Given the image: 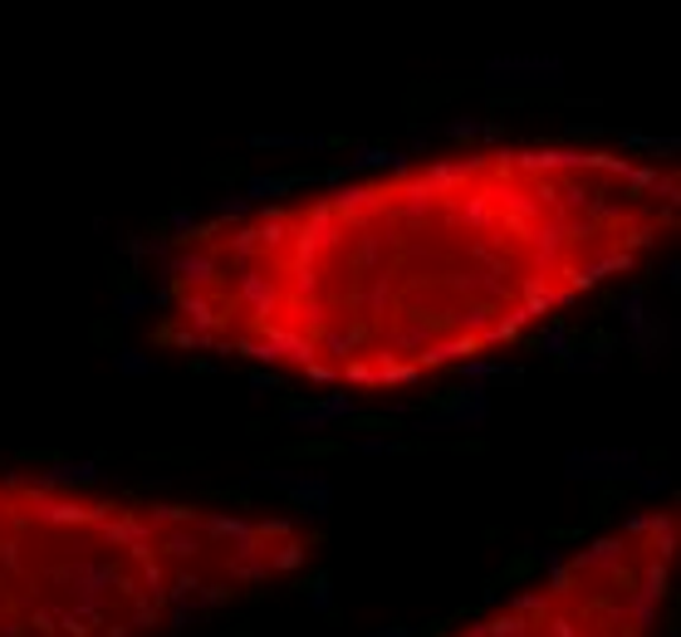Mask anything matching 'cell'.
Masks as SVG:
<instances>
[{"label": "cell", "instance_id": "obj_2", "mask_svg": "<svg viewBox=\"0 0 681 637\" xmlns=\"http://www.w3.org/2000/svg\"><path fill=\"white\" fill-rule=\"evenodd\" d=\"M319 554V525L260 500L0 471V637H187Z\"/></svg>", "mask_w": 681, "mask_h": 637}, {"label": "cell", "instance_id": "obj_1", "mask_svg": "<svg viewBox=\"0 0 681 637\" xmlns=\"http://www.w3.org/2000/svg\"><path fill=\"white\" fill-rule=\"evenodd\" d=\"M677 226L662 147L467 143L181 226L147 338L324 393H407L525 344Z\"/></svg>", "mask_w": 681, "mask_h": 637}, {"label": "cell", "instance_id": "obj_3", "mask_svg": "<svg viewBox=\"0 0 681 637\" xmlns=\"http://www.w3.org/2000/svg\"><path fill=\"white\" fill-rule=\"evenodd\" d=\"M672 584L677 505L657 500L598 530L451 637H662Z\"/></svg>", "mask_w": 681, "mask_h": 637}]
</instances>
